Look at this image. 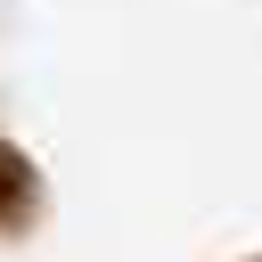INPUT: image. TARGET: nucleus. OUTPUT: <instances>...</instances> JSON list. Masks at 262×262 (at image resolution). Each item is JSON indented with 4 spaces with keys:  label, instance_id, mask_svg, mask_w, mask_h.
<instances>
[{
    "label": "nucleus",
    "instance_id": "obj_1",
    "mask_svg": "<svg viewBox=\"0 0 262 262\" xmlns=\"http://www.w3.org/2000/svg\"><path fill=\"white\" fill-rule=\"evenodd\" d=\"M25 188H33V172H25V164H16L8 147H0V213H8V205H16Z\"/></svg>",
    "mask_w": 262,
    "mask_h": 262
}]
</instances>
